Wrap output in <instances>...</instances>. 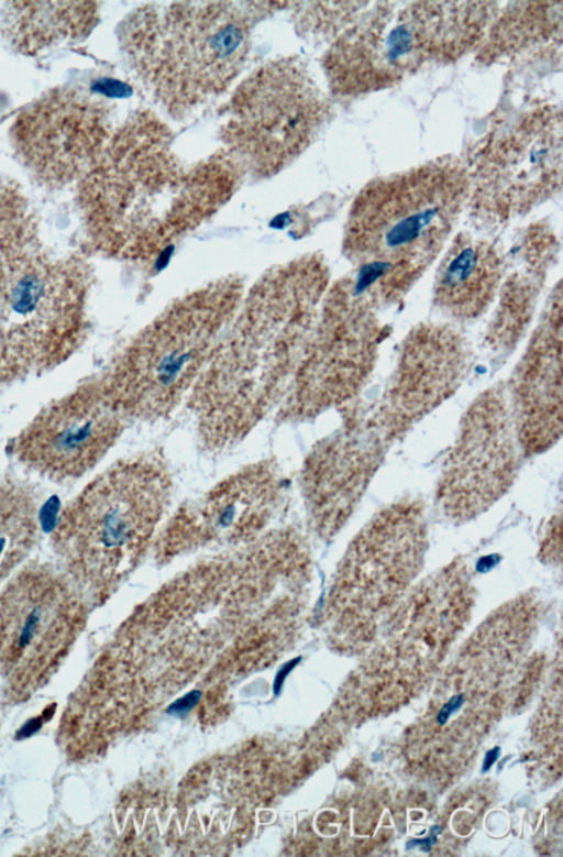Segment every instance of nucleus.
Here are the masks:
<instances>
[{
    "label": "nucleus",
    "mask_w": 563,
    "mask_h": 857,
    "mask_svg": "<svg viewBox=\"0 0 563 857\" xmlns=\"http://www.w3.org/2000/svg\"><path fill=\"white\" fill-rule=\"evenodd\" d=\"M244 295L221 277L173 301L136 334L107 393L122 414L159 416L190 395Z\"/></svg>",
    "instance_id": "nucleus-6"
},
{
    "label": "nucleus",
    "mask_w": 563,
    "mask_h": 857,
    "mask_svg": "<svg viewBox=\"0 0 563 857\" xmlns=\"http://www.w3.org/2000/svg\"><path fill=\"white\" fill-rule=\"evenodd\" d=\"M501 276L503 257L493 243L461 233L439 264L434 303L454 319H474L494 300Z\"/></svg>",
    "instance_id": "nucleus-18"
},
{
    "label": "nucleus",
    "mask_w": 563,
    "mask_h": 857,
    "mask_svg": "<svg viewBox=\"0 0 563 857\" xmlns=\"http://www.w3.org/2000/svg\"><path fill=\"white\" fill-rule=\"evenodd\" d=\"M499 751L500 748L496 747L486 754L484 766H483L484 771L488 770L492 763L495 762V760L498 758Z\"/></svg>",
    "instance_id": "nucleus-28"
},
{
    "label": "nucleus",
    "mask_w": 563,
    "mask_h": 857,
    "mask_svg": "<svg viewBox=\"0 0 563 857\" xmlns=\"http://www.w3.org/2000/svg\"><path fill=\"white\" fill-rule=\"evenodd\" d=\"M468 190L464 168L450 160L371 182L351 208L343 242L356 287L375 303L402 296L445 245Z\"/></svg>",
    "instance_id": "nucleus-3"
},
{
    "label": "nucleus",
    "mask_w": 563,
    "mask_h": 857,
    "mask_svg": "<svg viewBox=\"0 0 563 857\" xmlns=\"http://www.w3.org/2000/svg\"><path fill=\"white\" fill-rule=\"evenodd\" d=\"M150 465L118 463L63 507L51 535L56 564L87 598L110 595L135 565L157 519L163 485Z\"/></svg>",
    "instance_id": "nucleus-5"
},
{
    "label": "nucleus",
    "mask_w": 563,
    "mask_h": 857,
    "mask_svg": "<svg viewBox=\"0 0 563 857\" xmlns=\"http://www.w3.org/2000/svg\"><path fill=\"white\" fill-rule=\"evenodd\" d=\"M473 169L479 209L507 219L559 191L562 182L560 109L540 108L521 117L478 151Z\"/></svg>",
    "instance_id": "nucleus-12"
},
{
    "label": "nucleus",
    "mask_w": 563,
    "mask_h": 857,
    "mask_svg": "<svg viewBox=\"0 0 563 857\" xmlns=\"http://www.w3.org/2000/svg\"><path fill=\"white\" fill-rule=\"evenodd\" d=\"M539 560L552 567L561 565L562 561V516L561 510L552 515L543 528L539 549Z\"/></svg>",
    "instance_id": "nucleus-22"
},
{
    "label": "nucleus",
    "mask_w": 563,
    "mask_h": 857,
    "mask_svg": "<svg viewBox=\"0 0 563 857\" xmlns=\"http://www.w3.org/2000/svg\"><path fill=\"white\" fill-rule=\"evenodd\" d=\"M201 693L199 691H192L187 693L181 699H178L169 707L168 712L172 714L183 715L189 712L196 703L199 701Z\"/></svg>",
    "instance_id": "nucleus-23"
},
{
    "label": "nucleus",
    "mask_w": 563,
    "mask_h": 857,
    "mask_svg": "<svg viewBox=\"0 0 563 857\" xmlns=\"http://www.w3.org/2000/svg\"><path fill=\"white\" fill-rule=\"evenodd\" d=\"M297 661H299V659L291 660V661L287 662L286 664H284L279 669V671L276 674L275 682H274V692H275V694H277L280 691V688L283 685V682H284L285 678L290 672V670L295 667Z\"/></svg>",
    "instance_id": "nucleus-26"
},
{
    "label": "nucleus",
    "mask_w": 563,
    "mask_h": 857,
    "mask_svg": "<svg viewBox=\"0 0 563 857\" xmlns=\"http://www.w3.org/2000/svg\"><path fill=\"white\" fill-rule=\"evenodd\" d=\"M429 549L423 501L407 496L377 510L347 545L328 594L335 635L362 645L418 581Z\"/></svg>",
    "instance_id": "nucleus-8"
},
{
    "label": "nucleus",
    "mask_w": 563,
    "mask_h": 857,
    "mask_svg": "<svg viewBox=\"0 0 563 857\" xmlns=\"http://www.w3.org/2000/svg\"><path fill=\"white\" fill-rule=\"evenodd\" d=\"M509 406L523 458L555 446L563 429L562 289L553 290L510 384Z\"/></svg>",
    "instance_id": "nucleus-17"
},
{
    "label": "nucleus",
    "mask_w": 563,
    "mask_h": 857,
    "mask_svg": "<svg viewBox=\"0 0 563 857\" xmlns=\"http://www.w3.org/2000/svg\"><path fill=\"white\" fill-rule=\"evenodd\" d=\"M98 19L95 1H9L1 13L7 40L24 54L82 39Z\"/></svg>",
    "instance_id": "nucleus-19"
},
{
    "label": "nucleus",
    "mask_w": 563,
    "mask_h": 857,
    "mask_svg": "<svg viewBox=\"0 0 563 857\" xmlns=\"http://www.w3.org/2000/svg\"><path fill=\"white\" fill-rule=\"evenodd\" d=\"M385 4L329 48L324 69L335 91L390 87L431 59L455 58L482 41L494 18L488 2Z\"/></svg>",
    "instance_id": "nucleus-7"
},
{
    "label": "nucleus",
    "mask_w": 563,
    "mask_h": 857,
    "mask_svg": "<svg viewBox=\"0 0 563 857\" xmlns=\"http://www.w3.org/2000/svg\"><path fill=\"white\" fill-rule=\"evenodd\" d=\"M440 831H441V827H439V826H434V827H432V829H431V833H430V836H429L427 839H423V840L421 839V840H411V842H408V843H407V849H410L411 847H416V846H419V845H420L421 847L426 845V847H424V850H426V851H429V850H430V848H431V846H432V844H434V843H435V840H437V834H438V832H440Z\"/></svg>",
    "instance_id": "nucleus-27"
},
{
    "label": "nucleus",
    "mask_w": 563,
    "mask_h": 857,
    "mask_svg": "<svg viewBox=\"0 0 563 857\" xmlns=\"http://www.w3.org/2000/svg\"><path fill=\"white\" fill-rule=\"evenodd\" d=\"M374 303L352 279L329 286L305 359L284 402L288 415L314 417L350 403L363 388L383 338Z\"/></svg>",
    "instance_id": "nucleus-10"
},
{
    "label": "nucleus",
    "mask_w": 563,
    "mask_h": 857,
    "mask_svg": "<svg viewBox=\"0 0 563 857\" xmlns=\"http://www.w3.org/2000/svg\"><path fill=\"white\" fill-rule=\"evenodd\" d=\"M42 494L15 475L0 479V587L30 559L41 537Z\"/></svg>",
    "instance_id": "nucleus-20"
},
{
    "label": "nucleus",
    "mask_w": 563,
    "mask_h": 857,
    "mask_svg": "<svg viewBox=\"0 0 563 857\" xmlns=\"http://www.w3.org/2000/svg\"><path fill=\"white\" fill-rule=\"evenodd\" d=\"M470 356L465 339L454 328L416 327L404 341L385 393L367 415L369 420L393 444L459 388Z\"/></svg>",
    "instance_id": "nucleus-14"
},
{
    "label": "nucleus",
    "mask_w": 563,
    "mask_h": 857,
    "mask_svg": "<svg viewBox=\"0 0 563 857\" xmlns=\"http://www.w3.org/2000/svg\"><path fill=\"white\" fill-rule=\"evenodd\" d=\"M111 138L104 102L75 86L56 87L26 107L11 128L13 149L42 183L84 177Z\"/></svg>",
    "instance_id": "nucleus-13"
},
{
    "label": "nucleus",
    "mask_w": 563,
    "mask_h": 857,
    "mask_svg": "<svg viewBox=\"0 0 563 857\" xmlns=\"http://www.w3.org/2000/svg\"><path fill=\"white\" fill-rule=\"evenodd\" d=\"M260 13L253 2L145 4L121 25L136 73L170 110L185 112L223 92L241 73Z\"/></svg>",
    "instance_id": "nucleus-4"
},
{
    "label": "nucleus",
    "mask_w": 563,
    "mask_h": 857,
    "mask_svg": "<svg viewBox=\"0 0 563 857\" xmlns=\"http://www.w3.org/2000/svg\"><path fill=\"white\" fill-rule=\"evenodd\" d=\"M519 271L509 276L494 321L488 331V340L494 349L509 351L523 334L533 312L541 286L540 267Z\"/></svg>",
    "instance_id": "nucleus-21"
},
{
    "label": "nucleus",
    "mask_w": 563,
    "mask_h": 857,
    "mask_svg": "<svg viewBox=\"0 0 563 857\" xmlns=\"http://www.w3.org/2000/svg\"><path fill=\"white\" fill-rule=\"evenodd\" d=\"M329 286L323 260L309 254L273 267L244 293L189 395L208 439L236 437L286 400Z\"/></svg>",
    "instance_id": "nucleus-1"
},
{
    "label": "nucleus",
    "mask_w": 563,
    "mask_h": 857,
    "mask_svg": "<svg viewBox=\"0 0 563 857\" xmlns=\"http://www.w3.org/2000/svg\"><path fill=\"white\" fill-rule=\"evenodd\" d=\"M122 415L107 394L64 400L40 414L19 435L13 454L29 472L49 482L76 481L112 447Z\"/></svg>",
    "instance_id": "nucleus-15"
},
{
    "label": "nucleus",
    "mask_w": 563,
    "mask_h": 857,
    "mask_svg": "<svg viewBox=\"0 0 563 857\" xmlns=\"http://www.w3.org/2000/svg\"><path fill=\"white\" fill-rule=\"evenodd\" d=\"M390 446L366 414H351L342 429L314 448L305 487L312 523L321 537L332 538L346 525Z\"/></svg>",
    "instance_id": "nucleus-16"
},
{
    "label": "nucleus",
    "mask_w": 563,
    "mask_h": 857,
    "mask_svg": "<svg viewBox=\"0 0 563 857\" xmlns=\"http://www.w3.org/2000/svg\"><path fill=\"white\" fill-rule=\"evenodd\" d=\"M241 172L225 151L185 163L168 128L144 113L111 135L81 178L80 200L103 244L145 260L222 207Z\"/></svg>",
    "instance_id": "nucleus-2"
},
{
    "label": "nucleus",
    "mask_w": 563,
    "mask_h": 857,
    "mask_svg": "<svg viewBox=\"0 0 563 857\" xmlns=\"http://www.w3.org/2000/svg\"><path fill=\"white\" fill-rule=\"evenodd\" d=\"M522 453L504 387L479 395L461 419L435 490L444 519L462 525L486 513L514 485Z\"/></svg>",
    "instance_id": "nucleus-11"
},
{
    "label": "nucleus",
    "mask_w": 563,
    "mask_h": 857,
    "mask_svg": "<svg viewBox=\"0 0 563 857\" xmlns=\"http://www.w3.org/2000/svg\"><path fill=\"white\" fill-rule=\"evenodd\" d=\"M222 140L242 171L268 177L294 162L316 139L328 105L295 57L257 67L228 102Z\"/></svg>",
    "instance_id": "nucleus-9"
},
{
    "label": "nucleus",
    "mask_w": 563,
    "mask_h": 857,
    "mask_svg": "<svg viewBox=\"0 0 563 857\" xmlns=\"http://www.w3.org/2000/svg\"><path fill=\"white\" fill-rule=\"evenodd\" d=\"M464 695L463 694H456L452 696L440 710L438 714V723L440 725H443L448 718L451 716V714L459 710L460 706L463 704Z\"/></svg>",
    "instance_id": "nucleus-24"
},
{
    "label": "nucleus",
    "mask_w": 563,
    "mask_h": 857,
    "mask_svg": "<svg viewBox=\"0 0 563 857\" xmlns=\"http://www.w3.org/2000/svg\"><path fill=\"white\" fill-rule=\"evenodd\" d=\"M44 722L43 716H36L25 722L15 734L16 739L29 738L40 730Z\"/></svg>",
    "instance_id": "nucleus-25"
}]
</instances>
